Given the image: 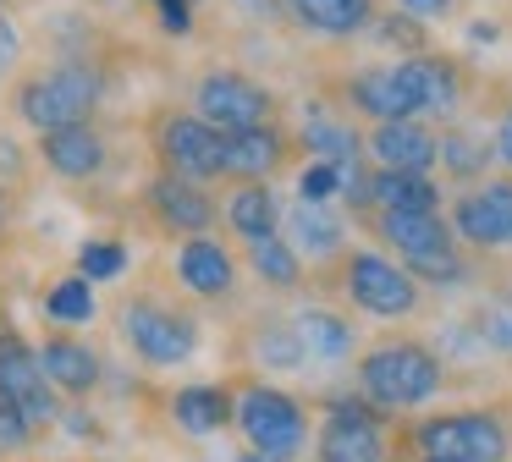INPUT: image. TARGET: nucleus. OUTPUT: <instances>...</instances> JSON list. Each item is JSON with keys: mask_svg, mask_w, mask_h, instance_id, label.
Masks as SVG:
<instances>
[{"mask_svg": "<svg viewBox=\"0 0 512 462\" xmlns=\"http://www.w3.org/2000/svg\"><path fill=\"white\" fill-rule=\"evenodd\" d=\"M298 143L309 160H336V165H364L369 143L364 132L353 127V116H336V110H309V121L298 127Z\"/></svg>", "mask_w": 512, "mask_h": 462, "instance_id": "obj_27", "label": "nucleus"}, {"mask_svg": "<svg viewBox=\"0 0 512 462\" xmlns=\"http://www.w3.org/2000/svg\"><path fill=\"white\" fill-rule=\"evenodd\" d=\"M342 182H347V165H336V160H303L298 165V198H309V204H336Z\"/></svg>", "mask_w": 512, "mask_h": 462, "instance_id": "obj_34", "label": "nucleus"}, {"mask_svg": "<svg viewBox=\"0 0 512 462\" xmlns=\"http://www.w3.org/2000/svg\"><path fill=\"white\" fill-rule=\"evenodd\" d=\"M380 6L386 0H287V28L303 33V39L353 44V39H369Z\"/></svg>", "mask_w": 512, "mask_h": 462, "instance_id": "obj_20", "label": "nucleus"}, {"mask_svg": "<svg viewBox=\"0 0 512 462\" xmlns=\"http://www.w3.org/2000/svg\"><path fill=\"white\" fill-rule=\"evenodd\" d=\"M171 275H177V286L188 297H199V303H226V297L237 292L243 264H237V253L226 248L215 231H204V237H182L177 242V253H171Z\"/></svg>", "mask_w": 512, "mask_h": 462, "instance_id": "obj_17", "label": "nucleus"}, {"mask_svg": "<svg viewBox=\"0 0 512 462\" xmlns=\"http://www.w3.org/2000/svg\"><path fill=\"white\" fill-rule=\"evenodd\" d=\"M243 352H248V358H254L265 374H303V369H309V352H303L298 319H287V314L254 319V325H248Z\"/></svg>", "mask_w": 512, "mask_h": 462, "instance_id": "obj_26", "label": "nucleus"}, {"mask_svg": "<svg viewBox=\"0 0 512 462\" xmlns=\"http://www.w3.org/2000/svg\"><path fill=\"white\" fill-rule=\"evenodd\" d=\"M391 413L364 391H331L314 407V462H391Z\"/></svg>", "mask_w": 512, "mask_h": 462, "instance_id": "obj_9", "label": "nucleus"}, {"mask_svg": "<svg viewBox=\"0 0 512 462\" xmlns=\"http://www.w3.org/2000/svg\"><path fill=\"white\" fill-rule=\"evenodd\" d=\"M353 380L391 418L419 413V407H430L446 391V352L424 336H380L358 352Z\"/></svg>", "mask_w": 512, "mask_h": 462, "instance_id": "obj_2", "label": "nucleus"}, {"mask_svg": "<svg viewBox=\"0 0 512 462\" xmlns=\"http://www.w3.org/2000/svg\"><path fill=\"white\" fill-rule=\"evenodd\" d=\"M122 44V39H116ZM83 50V55H39L34 66L12 77L6 105L28 132H56L78 127V121H100L105 99L122 83V50Z\"/></svg>", "mask_w": 512, "mask_h": 462, "instance_id": "obj_1", "label": "nucleus"}, {"mask_svg": "<svg viewBox=\"0 0 512 462\" xmlns=\"http://www.w3.org/2000/svg\"><path fill=\"white\" fill-rule=\"evenodd\" d=\"M490 165H501L496 132H479V127H468V121H446L441 127V165H435V171L452 187H479L490 176Z\"/></svg>", "mask_w": 512, "mask_h": 462, "instance_id": "obj_25", "label": "nucleus"}, {"mask_svg": "<svg viewBox=\"0 0 512 462\" xmlns=\"http://www.w3.org/2000/svg\"><path fill=\"white\" fill-rule=\"evenodd\" d=\"M188 105L204 121H215L221 132L232 127H259V121H281V94L276 83H265L259 72L237 61H204L188 77Z\"/></svg>", "mask_w": 512, "mask_h": 462, "instance_id": "obj_10", "label": "nucleus"}, {"mask_svg": "<svg viewBox=\"0 0 512 462\" xmlns=\"http://www.w3.org/2000/svg\"><path fill=\"white\" fill-rule=\"evenodd\" d=\"M39 314L50 319V325L61 330H83L94 325V314H100V297H94V281L89 275H61V281L45 286V303H39Z\"/></svg>", "mask_w": 512, "mask_h": 462, "instance_id": "obj_30", "label": "nucleus"}, {"mask_svg": "<svg viewBox=\"0 0 512 462\" xmlns=\"http://www.w3.org/2000/svg\"><path fill=\"white\" fill-rule=\"evenodd\" d=\"M397 72H402V83L413 88V99H419V116L441 121V127L463 116L468 94H474V72H468V61L452 55V50L397 55Z\"/></svg>", "mask_w": 512, "mask_h": 462, "instance_id": "obj_11", "label": "nucleus"}, {"mask_svg": "<svg viewBox=\"0 0 512 462\" xmlns=\"http://www.w3.org/2000/svg\"><path fill=\"white\" fill-rule=\"evenodd\" d=\"M232 462H276V457H259V451H243V457H232Z\"/></svg>", "mask_w": 512, "mask_h": 462, "instance_id": "obj_42", "label": "nucleus"}, {"mask_svg": "<svg viewBox=\"0 0 512 462\" xmlns=\"http://www.w3.org/2000/svg\"><path fill=\"white\" fill-rule=\"evenodd\" d=\"M507 292H512V286H507Z\"/></svg>", "mask_w": 512, "mask_h": 462, "instance_id": "obj_45", "label": "nucleus"}, {"mask_svg": "<svg viewBox=\"0 0 512 462\" xmlns=\"http://www.w3.org/2000/svg\"><path fill=\"white\" fill-rule=\"evenodd\" d=\"M116 336H122L127 358L144 369H182L204 347V319L188 297L138 286L116 303Z\"/></svg>", "mask_w": 512, "mask_h": 462, "instance_id": "obj_3", "label": "nucleus"}, {"mask_svg": "<svg viewBox=\"0 0 512 462\" xmlns=\"http://www.w3.org/2000/svg\"><path fill=\"white\" fill-rule=\"evenodd\" d=\"M34 440H39V429L28 418V407L12 396V385L0 380V457H23Z\"/></svg>", "mask_w": 512, "mask_h": 462, "instance_id": "obj_33", "label": "nucleus"}, {"mask_svg": "<svg viewBox=\"0 0 512 462\" xmlns=\"http://www.w3.org/2000/svg\"><path fill=\"white\" fill-rule=\"evenodd\" d=\"M28 6V0H0V11H23Z\"/></svg>", "mask_w": 512, "mask_h": 462, "instance_id": "obj_43", "label": "nucleus"}, {"mask_svg": "<svg viewBox=\"0 0 512 462\" xmlns=\"http://www.w3.org/2000/svg\"><path fill=\"white\" fill-rule=\"evenodd\" d=\"M496 154H501V165L512 171V105L496 116Z\"/></svg>", "mask_w": 512, "mask_h": 462, "instance_id": "obj_40", "label": "nucleus"}, {"mask_svg": "<svg viewBox=\"0 0 512 462\" xmlns=\"http://www.w3.org/2000/svg\"><path fill=\"white\" fill-rule=\"evenodd\" d=\"M12 231H17V198H12V182L0 176V248L12 242Z\"/></svg>", "mask_w": 512, "mask_h": 462, "instance_id": "obj_39", "label": "nucleus"}, {"mask_svg": "<svg viewBox=\"0 0 512 462\" xmlns=\"http://www.w3.org/2000/svg\"><path fill=\"white\" fill-rule=\"evenodd\" d=\"M34 347H39V363H45L50 385H56L61 396H72V402H89V396L100 391V380H105V358H100V347H94L89 336L50 325L45 336L34 341Z\"/></svg>", "mask_w": 512, "mask_h": 462, "instance_id": "obj_18", "label": "nucleus"}, {"mask_svg": "<svg viewBox=\"0 0 512 462\" xmlns=\"http://www.w3.org/2000/svg\"><path fill=\"white\" fill-rule=\"evenodd\" d=\"M369 160L391 165V171H435L441 165V127L424 116H402V121H375L364 132Z\"/></svg>", "mask_w": 512, "mask_h": 462, "instance_id": "obj_21", "label": "nucleus"}, {"mask_svg": "<svg viewBox=\"0 0 512 462\" xmlns=\"http://www.w3.org/2000/svg\"><path fill=\"white\" fill-rule=\"evenodd\" d=\"M232 11H243L259 28H287V0H226Z\"/></svg>", "mask_w": 512, "mask_h": 462, "instance_id": "obj_38", "label": "nucleus"}, {"mask_svg": "<svg viewBox=\"0 0 512 462\" xmlns=\"http://www.w3.org/2000/svg\"><path fill=\"white\" fill-rule=\"evenodd\" d=\"M122 264H127L122 242H83L78 248V270L89 275V281H111V275H122Z\"/></svg>", "mask_w": 512, "mask_h": 462, "instance_id": "obj_36", "label": "nucleus"}, {"mask_svg": "<svg viewBox=\"0 0 512 462\" xmlns=\"http://www.w3.org/2000/svg\"><path fill=\"white\" fill-rule=\"evenodd\" d=\"M331 99L347 110V116H364L369 127H375V121L419 116V99H413V88H408V83H402L397 61H380V66H347L342 77H331Z\"/></svg>", "mask_w": 512, "mask_h": 462, "instance_id": "obj_14", "label": "nucleus"}, {"mask_svg": "<svg viewBox=\"0 0 512 462\" xmlns=\"http://www.w3.org/2000/svg\"><path fill=\"white\" fill-rule=\"evenodd\" d=\"M413 462H424V457H413Z\"/></svg>", "mask_w": 512, "mask_h": 462, "instance_id": "obj_44", "label": "nucleus"}, {"mask_svg": "<svg viewBox=\"0 0 512 462\" xmlns=\"http://www.w3.org/2000/svg\"><path fill=\"white\" fill-rule=\"evenodd\" d=\"M369 44H380L391 55H419V50H435V28L408 17V11H397V6H380L375 28H369Z\"/></svg>", "mask_w": 512, "mask_h": 462, "instance_id": "obj_31", "label": "nucleus"}, {"mask_svg": "<svg viewBox=\"0 0 512 462\" xmlns=\"http://www.w3.org/2000/svg\"><path fill=\"white\" fill-rule=\"evenodd\" d=\"M221 226L248 248V242L276 237V231L287 226V209H281V198H276V187H270V182H226Z\"/></svg>", "mask_w": 512, "mask_h": 462, "instance_id": "obj_23", "label": "nucleus"}, {"mask_svg": "<svg viewBox=\"0 0 512 462\" xmlns=\"http://www.w3.org/2000/svg\"><path fill=\"white\" fill-rule=\"evenodd\" d=\"M298 336H303V352H309L314 369H342V363H358V325L353 314H342V308L331 303H303L298 314Z\"/></svg>", "mask_w": 512, "mask_h": 462, "instance_id": "obj_24", "label": "nucleus"}, {"mask_svg": "<svg viewBox=\"0 0 512 462\" xmlns=\"http://www.w3.org/2000/svg\"><path fill=\"white\" fill-rule=\"evenodd\" d=\"M237 435L259 457L298 462L314 451V407L287 385L248 374V380H237Z\"/></svg>", "mask_w": 512, "mask_h": 462, "instance_id": "obj_5", "label": "nucleus"}, {"mask_svg": "<svg viewBox=\"0 0 512 462\" xmlns=\"http://www.w3.org/2000/svg\"><path fill=\"white\" fill-rule=\"evenodd\" d=\"M468 319H474V330H479V347H485V358L512 363V292L485 297V303H479Z\"/></svg>", "mask_w": 512, "mask_h": 462, "instance_id": "obj_32", "label": "nucleus"}, {"mask_svg": "<svg viewBox=\"0 0 512 462\" xmlns=\"http://www.w3.org/2000/svg\"><path fill=\"white\" fill-rule=\"evenodd\" d=\"M78 6H89V11H100V17H105V11H127L133 0H78Z\"/></svg>", "mask_w": 512, "mask_h": 462, "instance_id": "obj_41", "label": "nucleus"}, {"mask_svg": "<svg viewBox=\"0 0 512 462\" xmlns=\"http://www.w3.org/2000/svg\"><path fill=\"white\" fill-rule=\"evenodd\" d=\"M138 209L155 220L166 237H204V231L221 226V204L204 182H188V176H171V171H155L144 187H138Z\"/></svg>", "mask_w": 512, "mask_h": 462, "instance_id": "obj_12", "label": "nucleus"}, {"mask_svg": "<svg viewBox=\"0 0 512 462\" xmlns=\"http://www.w3.org/2000/svg\"><path fill=\"white\" fill-rule=\"evenodd\" d=\"M298 154H303V143L287 121L232 127L226 132V182H276Z\"/></svg>", "mask_w": 512, "mask_h": 462, "instance_id": "obj_16", "label": "nucleus"}, {"mask_svg": "<svg viewBox=\"0 0 512 462\" xmlns=\"http://www.w3.org/2000/svg\"><path fill=\"white\" fill-rule=\"evenodd\" d=\"M408 451L424 462H512V424L496 407H452L408 429Z\"/></svg>", "mask_w": 512, "mask_h": 462, "instance_id": "obj_8", "label": "nucleus"}, {"mask_svg": "<svg viewBox=\"0 0 512 462\" xmlns=\"http://www.w3.org/2000/svg\"><path fill=\"white\" fill-rule=\"evenodd\" d=\"M144 143L155 154V171L188 176V182H226V132L215 121H204L193 105L160 99L144 116Z\"/></svg>", "mask_w": 512, "mask_h": 462, "instance_id": "obj_6", "label": "nucleus"}, {"mask_svg": "<svg viewBox=\"0 0 512 462\" xmlns=\"http://www.w3.org/2000/svg\"><path fill=\"white\" fill-rule=\"evenodd\" d=\"M292 237V248L309 259V270H325V264H336L347 248H353V215L336 204H309V198H298V204L287 209V226H281Z\"/></svg>", "mask_w": 512, "mask_h": 462, "instance_id": "obj_19", "label": "nucleus"}, {"mask_svg": "<svg viewBox=\"0 0 512 462\" xmlns=\"http://www.w3.org/2000/svg\"><path fill=\"white\" fill-rule=\"evenodd\" d=\"M243 264L254 270V281L265 286V292H303V286H309V275H314L309 259L292 248L287 231H276V237H265V242H248Z\"/></svg>", "mask_w": 512, "mask_h": 462, "instance_id": "obj_29", "label": "nucleus"}, {"mask_svg": "<svg viewBox=\"0 0 512 462\" xmlns=\"http://www.w3.org/2000/svg\"><path fill=\"white\" fill-rule=\"evenodd\" d=\"M386 6H397V11H408V17L430 22V28H446V22L463 17V0H386Z\"/></svg>", "mask_w": 512, "mask_h": 462, "instance_id": "obj_37", "label": "nucleus"}, {"mask_svg": "<svg viewBox=\"0 0 512 462\" xmlns=\"http://www.w3.org/2000/svg\"><path fill=\"white\" fill-rule=\"evenodd\" d=\"M28 66V28L17 11H0V83H12Z\"/></svg>", "mask_w": 512, "mask_h": 462, "instance_id": "obj_35", "label": "nucleus"}, {"mask_svg": "<svg viewBox=\"0 0 512 462\" xmlns=\"http://www.w3.org/2000/svg\"><path fill=\"white\" fill-rule=\"evenodd\" d=\"M446 220H452L457 242L474 253L512 248V176H485L479 187H457Z\"/></svg>", "mask_w": 512, "mask_h": 462, "instance_id": "obj_13", "label": "nucleus"}, {"mask_svg": "<svg viewBox=\"0 0 512 462\" xmlns=\"http://www.w3.org/2000/svg\"><path fill=\"white\" fill-rule=\"evenodd\" d=\"M166 418L182 429V435H193V440L221 435L226 424H237V385H226V380L177 385L171 402H166Z\"/></svg>", "mask_w": 512, "mask_h": 462, "instance_id": "obj_22", "label": "nucleus"}, {"mask_svg": "<svg viewBox=\"0 0 512 462\" xmlns=\"http://www.w3.org/2000/svg\"><path fill=\"white\" fill-rule=\"evenodd\" d=\"M34 160L45 165L56 182H100L111 171V132L105 121H78V127L34 132Z\"/></svg>", "mask_w": 512, "mask_h": 462, "instance_id": "obj_15", "label": "nucleus"}, {"mask_svg": "<svg viewBox=\"0 0 512 462\" xmlns=\"http://www.w3.org/2000/svg\"><path fill=\"white\" fill-rule=\"evenodd\" d=\"M369 198L375 209H408V215H435L446 204L441 182L430 171H391V165H375L369 171ZM369 209V215H375Z\"/></svg>", "mask_w": 512, "mask_h": 462, "instance_id": "obj_28", "label": "nucleus"}, {"mask_svg": "<svg viewBox=\"0 0 512 462\" xmlns=\"http://www.w3.org/2000/svg\"><path fill=\"white\" fill-rule=\"evenodd\" d=\"M358 226H364L386 253H397V259L408 264V270L419 275L424 286H441V292H446V286H468V281H474L468 248L457 242V231H452V220H446V209H435V215L375 209V215H364Z\"/></svg>", "mask_w": 512, "mask_h": 462, "instance_id": "obj_4", "label": "nucleus"}, {"mask_svg": "<svg viewBox=\"0 0 512 462\" xmlns=\"http://www.w3.org/2000/svg\"><path fill=\"white\" fill-rule=\"evenodd\" d=\"M336 292H342L347 308H358L369 319H386V325L424 314V281L380 242L375 248H347L336 259Z\"/></svg>", "mask_w": 512, "mask_h": 462, "instance_id": "obj_7", "label": "nucleus"}]
</instances>
